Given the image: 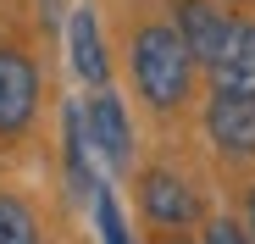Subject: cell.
<instances>
[{"label":"cell","mask_w":255,"mask_h":244,"mask_svg":"<svg viewBox=\"0 0 255 244\" xmlns=\"http://www.w3.org/2000/svg\"><path fill=\"white\" fill-rule=\"evenodd\" d=\"M189 67H194V56H189L178 28L150 22L133 33V84L150 106H161V111L183 106L189 100Z\"/></svg>","instance_id":"1"},{"label":"cell","mask_w":255,"mask_h":244,"mask_svg":"<svg viewBox=\"0 0 255 244\" xmlns=\"http://www.w3.org/2000/svg\"><path fill=\"white\" fill-rule=\"evenodd\" d=\"M39 106V72L17 45H0V139H17Z\"/></svg>","instance_id":"2"},{"label":"cell","mask_w":255,"mask_h":244,"mask_svg":"<svg viewBox=\"0 0 255 244\" xmlns=\"http://www.w3.org/2000/svg\"><path fill=\"white\" fill-rule=\"evenodd\" d=\"M205 133L228 155H255V95L217 89L211 106H205Z\"/></svg>","instance_id":"3"},{"label":"cell","mask_w":255,"mask_h":244,"mask_svg":"<svg viewBox=\"0 0 255 244\" xmlns=\"http://www.w3.org/2000/svg\"><path fill=\"white\" fill-rule=\"evenodd\" d=\"M239 22H228V11L217 6V0H178V33H183V45L194 61L205 67H217L222 50H228V39H233Z\"/></svg>","instance_id":"4"},{"label":"cell","mask_w":255,"mask_h":244,"mask_svg":"<svg viewBox=\"0 0 255 244\" xmlns=\"http://www.w3.org/2000/svg\"><path fill=\"white\" fill-rule=\"evenodd\" d=\"M89 144L106 155V167L111 172H128L133 167V128H128V111L111 89H100L89 100Z\"/></svg>","instance_id":"5"},{"label":"cell","mask_w":255,"mask_h":244,"mask_svg":"<svg viewBox=\"0 0 255 244\" xmlns=\"http://www.w3.org/2000/svg\"><path fill=\"white\" fill-rule=\"evenodd\" d=\"M144 217L150 222H161V228H189L194 217H200V200H194V189L178 178V172H144Z\"/></svg>","instance_id":"6"},{"label":"cell","mask_w":255,"mask_h":244,"mask_svg":"<svg viewBox=\"0 0 255 244\" xmlns=\"http://www.w3.org/2000/svg\"><path fill=\"white\" fill-rule=\"evenodd\" d=\"M67 50H72V72L83 78V84L106 89V45H100V28H95V11H72L67 22Z\"/></svg>","instance_id":"7"},{"label":"cell","mask_w":255,"mask_h":244,"mask_svg":"<svg viewBox=\"0 0 255 244\" xmlns=\"http://www.w3.org/2000/svg\"><path fill=\"white\" fill-rule=\"evenodd\" d=\"M217 89H233V95H255V22H239L228 50L217 61Z\"/></svg>","instance_id":"8"},{"label":"cell","mask_w":255,"mask_h":244,"mask_svg":"<svg viewBox=\"0 0 255 244\" xmlns=\"http://www.w3.org/2000/svg\"><path fill=\"white\" fill-rule=\"evenodd\" d=\"M67 167H72V189H78V194H89V200L100 194L89 161H83V111H78V106H67Z\"/></svg>","instance_id":"9"},{"label":"cell","mask_w":255,"mask_h":244,"mask_svg":"<svg viewBox=\"0 0 255 244\" xmlns=\"http://www.w3.org/2000/svg\"><path fill=\"white\" fill-rule=\"evenodd\" d=\"M0 244H39V222L17 194H0Z\"/></svg>","instance_id":"10"},{"label":"cell","mask_w":255,"mask_h":244,"mask_svg":"<svg viewBox=\"0 0 255 244\" xmlns=\"http://www.w3.org/2000/svg\"><path fill=\"white\" fill-rule=\"evenodd\" d=\"M95 222H100V239L106 244H133V233H128V222H122V211H117V200L100 189L95 194Z\"/></svg>","instance_id":"11"},{"label":"cell","mask_w":255,"mask_h":244,"mask_svg":"<svg viewBox=\"0 0 255 244\" xmlns=\"http://www.w3.org/2000/svg\"><path fill=\"white\" fill-rule=\"evenodd\" d=\"M255 233H244L239 222H228V217H217V222H205V244H250Z\"/></svg>","instance_id":"12"},{"label":"cell","mask_w":255,"mask_h":244,"mask_svg":"<svg viewBox=\"0 0 255 244\" xmlns=\"http://www.w3.org/2000/svg\"><path fill=\"white\" fill-rule=\"evenodd\" d=\"M244 211H250V233H255V189H250V206Z\"/></svg>","instance_id":"13"}]
</instances>
